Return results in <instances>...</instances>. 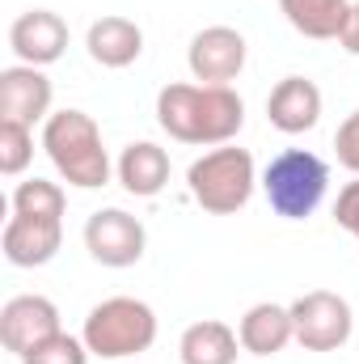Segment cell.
Listing matches in <instances>:
<instances>
[{
  "label": "cell",
  "mask_w": 359,
  "mask_h": 364,
  "mask_svg": "<svg viewBox=\"0 0 359 364\" xmlns=\"http://www.w3.org/2000/svg\"><path fill=\"white\" fill-rule=\"evenodd\" d=\"M43 149L68 186L97 191L110 182V153L101 144V127L85 110H55L43 123Z\"/></svg>",
  "instance_id": "cell-2"
},
{
  "label": "cell",
  "mask_w": 359,
  "mask_h": 364,
  "mask_svg": "<svg viewBox=\"0 0 359 364\" xmlns=\"http://www.w3.org/2000/svg\"><path fill=\"white\" fill-rule=\"evenodd\" d=\"M60 331H64V326H60L55 301H47V296H38V292H21V296L4 301V309H0V343H4V352H13L17 360L30 356L38 343H47V339L60 335Z\"/></svg>",
  "instance_id": "cell-9"
},
{
  "label": "cell",
  "mask_w": 359,
  "mask_h": 364,
  "mask_svg": "<svg viewBox=\"0 0 359 364\" xmlns=\"http://www.w3.org/2000/svg\"><path fill=\"white\" fill-rule=\"evenodd\" d=\"M254 186H258L254 157H250V149H237V144H220V149L203 153L199 161H190V170H186L190 199L211 216L241 212L250 203Z\"/></svg>",
  "instance_id": "cell-3"
},
{
  "label": "cell",
  "mask_w": 359,
  "mask_h": 364,
  "mask_svg": "<svg viewBox=\"0 0 359 364\" xmlns=\"http://www.w3.org/2000/svg\"><path fill=\"white\" fill-rule=\"evenodd\" d=\"M237 339H241V352L250 356H279L296 331H292V309L287 305H275V301H258L241 314L237 322Z\"/></svg>",
  "instance_id": "cell-15"
},
{
  "label": "cell",
  "mask_w": 359,
  "mask_h": 364,
  "mask_svg": "<svg viewBox=\"0 0 359 364\" xmlns=\"http://www.w3.org/2000/svg\"><path fill=\"white\" fill-rule=\"evenodd\" d=\"M267 119L283 136L313 132L317 119H321V90L309 77H283L267 97Z\"/></svg>",
  "instance_id": "cell-13"
},
{
  "label": "cell",
  "mask_w": 359,
  "mask_h": 364,
  "mask_svg": "<svg viewBox=\"0 0 359 364\" xmlns=\"http://www.w3.org/2000/svg\"><path fill=\"white\" fill-rule=\"evenodd\" d=\"M0 119L26 123V127L51 119V81L43 68L13 64L0 73Z\"/></svg>",
  "instance_id": "cell-12"
},
{
  "label": "cell",
  "mask_w": 359,
  "mask_h": 364,
  "mask_svg": "<svg viewBox=\"0 0 359 364\" xmlns=\"http://www.w3.org/2000/svg\"><path fill=\"white\" fill-rule=\"evenodd\" d=\"M334 225L347 229V233L359 242V178L347 182V186L338 191V199H334Z\"/></svg>",
  "instance_id": "cell-23"
},
{
  "label": "cell",
  "mask_w": 359,
  "mask_h": 364,
  "mask_svg": "<svg viewBox=\"0 0 359 364\" xmlns=\"http://www.w3.org/2000/svg\"><path fill=\"white\" fill-rule=\"evenodd\" d=\"M64 191L60 182H47V178H30V182H17L13 191V212L17 216H43V220H64Z\"/></svg>",
  "instance_id": "cell-19"
},
{
  "label": "cell",
  "mask_w": 359,
  "mask_h": 364,
  "mask_svg": "<svg viewBox=\"0 0 359 364\" xmlns=\"http://www.w3.org/2000/svg\"><path fill=\"white\" fill-rule=\"evenodd\" d=\"M157 123L170 140L220 149L245 127V102L233 85H190L174 81L157 93Z\"/></svg>",
  "instance_id": "cell-1"
},
{
  "label": "cell",
  "mask_w": 359,
  "mask_h": 364,
  "mask_svg": "<svg viewBox=\"0 0 359 364\" xmlns=\"http://www.w3.org/2000/svg\"><path fill=\"white\" fill-rule=\"evenodd\" d=\"M118 182L136 199H153L170 186V153L153 140H136L118 157Z\"/></svg>",
  "instance_id": "cell-16"
},
{
  "label": "cell",
  "mask_w": 359,
  "mask_h": 364,
  "mask_svg": "<svg viewBox=\"0 0 359 364\" xmlns=\"http://www.w3.org/2000/svg\"><path fill=\"white\" fill-rule=\"evenodd\" d=\"M245 55H250V47H245L241 30H233V26H207V30H199L190 38L186 68H190V77L199 85H228V81L241 77Z\"/></svg>",
  "instance_id": "cell-8"
},
{
  "label": "cell",
  "mask_w": 359,
  "mask_h": 364,
  "mask_svg": "<svg viewBox=\"0 0 359 364\" xmlns=\"http://www.w3.org/2000/svg\"><path fill=\"white\" fill-rule=\"evenodd\" d=\"M334 153H338V166L351 170L359 178V110H351V114L338 123V132H334Z\"/></svg>",
  "instance_id": "cell-22"
},
{
  "label": "cell",
  "mask_w": 359,
  "mask_h": 364,
  "mask_svg": "<svg viewBox=\"0 0 359 364\" xmlns=\"http://www.w3.org/2000/svg\"><path fill=\"white\" fill-rule=\"evenodd\" d=\"M85 51L101 68H127L144 55V30L131 17H118V13L97 17L89 26V34H85Z\"/></svg>",
  "instance_id": "cell-14"
},
{
  "label": "cell",
  "mask_w": 359,
  "mask_h": 364,
  "mask_svg": "<svg viewBox=\"0 0 359 364\" xmlns=\"http://www.w3.org/2000/svg\"><path fill=\"white\" fill-rule=\"evenodd\" d=\"M64 246V220H43V216H9L0 233V250L13 267H47Z\"/></svg>",
  "instance_id": "cell-11"
},
{
  "label": "cell",
  "mask_w": 359,
  "mask_h": 364,
  "mask_svg": "<svg viewBox=\"0 0 359 364\" xmlns=\"http://www.w3.org/2000/svg\"><path fill=\"white\" fill-rule=\"evenodd\" d=\"M351 9H355L351 0H279V13L287 17V26L304 38H317V43L343 38Z\"/></svg>",
  "instance_id": "cell-17"
},
{
  "label": "cell",
  "mask_w": 359,
  "mask_h": 364,
  "mask_svg": "<svg viewBox=\"0 0 359 364\" xmlns=\"http://www.w3.org/2000/svg\"><path fill=\"white\" fill-rule=\"evenodd\" d=\"M89 356L93 352L85 348V339L60 331V335H51L47 343H38L30 356H21V364H89Z\"/></svg>",
  "instance_id": "cell-21"
},
{
  "label": "cell",
  "mask_w": 359,
  "mask_h": 364,
  "mask_svg": "<svg viewBox=\"0 0 359 364\" xmlns=\"http://www.w3.org/2000/svg\"><path fill=\"white\" fill-rule=\"evenodd\" d=\"M338 47H343V51H351V55H359V0H355V9H351V21H347V30H343Z\"/></svg>",
  "instance_id": "cell-24"
},
{
  "label": "cell",
  "mask_w": 359,
  "mask_h": 364,
  "mask_svg": "<svg viewBox=\"0 0 359 364\" xmlns=\"http://www.w3.org/2000/svg\"><path fill=\"white\" fill-rule=\"evenodd\" d=\"M287 309H292L296 343L304 352H338L355 331V314H351L347 296H338L330 288H313V292L296 296Z\"/></svg>",
  "instance_id": "cell-6"
},
{
  "label": "cell",
  "mask_w": 359,
  "mask_h": 364,
  "mask_svg": "<svg viewBox=\"0 0 359 364\" xmlns=\"http://www.w3.org/2000/svg\"><path fill=\"white\" fill-rule=\"evenodd\" d=\"M144 246H148L144 225L123 208H101L85 220V250L101 267H136L144 259Z\"/></svg>",
  "instance_id": "cell-7"
},
{
  "label": "cell",
  "mask_w": 359,
  "mask_h": 364,
  "mask_svg": "<svg viewBox=\"0 0 359 364\" xmlns=\"http://www.w3.org/2000/svg\"><path fill=\"white\" fill-rule=\"evenodd\" d=\"M30 161H34V127L0 119V174L17 178Z\"/></svg>",
  "instance_id": "cell-20"
},
{
  "label": "cell",
  "mask_w": 359,
  "mask_h": 364,
  "mask_svg": "<svg viewBox=\"0 0 359 364\" xmlns=\"http://www.w3.org/2000/svg\"><path fill=\"white\" fill-rule=\"evenodd\" d=\"M81 339L97 360H127L140 356L157 343V314L148 301L136 296H106L101 305H93Z\"/></svg>",
  "instance_id": "cell-4"
},
{
  "label": "cell",
  "mask_w": 359,
  "mask_h": 364,
  "mask_svg": "<svg viewBox=\"0 0 359 364\" xmlns=\"http://www.w3.org/2000/svg\"><path fill=\"white\" fill-rule=\"evenodd\" d=\"M9 47H13L17 64L47 68V64L64 60V51H68V21L51 9H26L9 26Z\"/></svg>",
  "instance_id": "cell-10"
},
{
  "label": "cell",
  "mask_w": 359,
  "mask_h": 364,
  "mask_svg": "<svg viewBox=\"0 0 359 364\" xmlns=\"http://www.w3.org/2000/svg\"><path fill=\"white\" fill-rule=\"evenodd\" d=\"M237 331L220 318H203V322H190L178 339V356L182 364H237Z\"/></svg>",
  "instance_id": "cell-18"
},
{
  "label": "cell",
  "mask_w": 359,
  "mask_h": 364,
  "mask_svg": "<svg viewBox=\"0 0 359 364\" xmlns=\"http://www.w3.org/2000/svg\"><path fill=\"white\" fill-rule=\"evenodd\" d=\"M330 191V166L309 149H283L263 170V195L283 220H309Z\"/></svg>",
  "instance_id": "cell-5"
}]
</instances>
